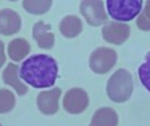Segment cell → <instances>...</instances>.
Returning a JSON list of instances; mask_svg holds the SVG:
<instances>
[{
	"mask_svg": "<svg viewBox=\"0 0 150 126\" xmlns=\"http://www.w3.org/2000/svg\"><path fill=\"white\" fill-rule=\"evenodd\" d=\"M18 76L25 84L33 88H50L58 77V63L46 54L32 55L25 59L18 68Z\"/></svg>",
	"mask_w": 150,
	"mask_h": 126,
	"instance_id": "6da1fadb",
	"label": "cell"
},
{
	"mask_svg": "<svg viewBox=\"0 0 150 126\" xmlns=\"http://www.w3.org/2000/svg\"><path fill=\"white\" fill-rule=\"evenodd\" d=\"M133 89H134V83L133 77L128 70L119 68L112 74V76L107 82V96L111 101L117 104L127 103L132 97Z\"/></svg>",
	"mask_w": 150,
	"mask_h": 126,
	"instance_id": "7a4b0ae2",
	"label": "cell"
},
{
	"mask_svg": "<svg viewBox=\"0 0 150 126\" xmlns=\"http://www.w3.org/2000/svg\"><path fill=\"white\" fill-rule=\"evenodd\" d=\"M107 15H109L116 23L127 24L133 18L138 17L144 3L141 0H108Z\"/></svg>",
	"mask_w": 150,
	"mask_h": 126,
	"instance_id": "3957f363",
	"label": "cell"
},
{
	"mask_svg": "<svg viewBox=\"0 0 150 126\" xmlns=\"http://www.w3.org/2000/svg\"><path fill=\"white\" fill-rule=\"evenodd\" d=\"M117 62V53L111 47L100 46L95 49L90 55V68L98 75H104L109 72Z\"/></svg>",
	"mask_w": 150,
	"mask_h": 126,
	"instance_id": "277c9868",
	"label": "cell"
},
{
	"mask_svg": "<svg viewBox=\"0 0 150 126\" xmlns=\"http://www.w3.org/2000/svg\"><path fill=\"white\" fill-rule=\"evenodd\" d=\"M79 11L88 25L100 26L107 24L108 15L101 0H83L79 5Z\"/></svg>",
	"mask_w": 150,
	"mask_h": 126,
	"instance_id": "5b68a950",
	"label": "cell"
},
{
	"mask_svg": "<svg viewBox=\"0 0 150 126\" xmlns=\"http://www.w3.org/2000/svg\"><path fill=\"white\" fill-rule=\"evenodd\" d=\"M62 105H63V109L70 114L83 113L88 108V105H90L88 93L83 88H79V87L71 88L63 96Z\"/></svg>",
	"mask_w": 150,
	"mask_h": 126,
	"instance_id": "8992f818",
	"label": "cell"
},
{
	"mask_svg": "<svg viewBox=\"0 0 150 126\" xmlns=\"http://www.w3.org/2000/svg\"><path fill=\"white\" fill-rule=\"evenodd\" d=\"M62 95L61 88L54 87L47 91H42L37 96V109L45 116H53L59 109V99Z\"/></svg>",
	"mask_w": 150,
	"mask_h": 126,
	"instance_id": "52a82bcc",
	"label": "cell"
},
{
	"mask_svg": "<svg viewBox=\"0 0 150 126\" xmlns=\"http://www.w3.org/2000/svg\"><path fill=\"white\" fill-rule=\"evenodd\" d=\"M130 32L132 30H130V26L128 24L109 21L101 29V36H103L104 41L112 45H122L129 38Z\"/></svg>",
	"mask_w": 150,
	"mask_h": 126,
	"instance_id": "ba28073f",
	"label": "cell"
},
{
	"mask_svg": "<svg viewBox=\"0 0 150 126\" xmlns=\"http://www.w3.org/2000/svg\"><path fill=\"white\" fill-rule=\"evenodd\" d=\"M32 34H33V38L37 42V46L40 49L50 50L54 47L55 36L52 32V25L50 24H46L45 21H37L33 25Z\"/></svg>",
	"mask_w": 150,
	"mask_h": 126,
	"instance_id": "9c48e42d",
	"label": "cell"
},
{
	"mask_svg": "<svg viewBox=\"0 0 150 126\" xmlns=\"http://www.w3.org/2000/svg\"><path fill=\"white\" fill-rule=\"evenodd\" d=\"M23 21L16 11L11 8H4L0 11V34L12 36L20 32Z\"/></svg>",
	"mask_w": 150,
	"mask_h": 126,
	"instance_id": "30bf717a",
	"label": "cell"
},
{
	"mask_svg": "<svg viewBox=\"0 0 150 126\" xmlns=\"http://www.w3.org/2000/svg\"><path fill=\"white\" fill-rule=\"evenodd\" d=\"M3 82L4 84L12 87L17 92V95L24 96L28 93V85L20 80L18 76V66L15 63H8L3 71Z\"/></svg>",
	"mask_w": 150,
	"mask_h": 126,
	"instance_id": "8fae6325",
	"label": "cell"
},
{
	"mask_svg": "<svg viewBox=\"0 0 150 126\" xmlns=\"http://www.w3.org/2000/svg\"><path fill=\"white\" fill-rule=\"evenodd\" d=\"M90 126H119V114L109 106L99 108L93 113Z\"/></svg>",
	"mask_w": 150,
	"mask_h": 126,
	"instance_id": "7c38bea8",
	"label": "cell"
},
{
	"mask_svg": "<svg viewBox=\"0 0 150 126\" xmlns=\"http://www.w3.org/2000/svg\"><path fill=\"white\" fill-rule=\"evenodd\" d=\"M59 32L65 38H76L83 32V23L78 16L67 15L61 20Z\"/></svg>",
	"mask_w": 150,
	"mask_h": 126,
	"instance_id": "4fadbf2b",
	"label": "cell"
},
{
	"mask_svg": "<svg viewBox=\"0 0 150 126\" xmlns=\"http://www.w3.org/2000/svg\"><path fill=\"white\" fill-rule=\"evenodd\" d=\"M30 53V44L25 38H15L8 45V55L13 62H21Z\"/></svg>",
	"mask_w": 150,
	"mask_h": 126,
	"instance_id": "5bb4252c",
	"label": "cell"
},
{
	"mask_svg": "<svg viewBox=\"0 0 150 126\" xmlns=\"http://www.w3.org/2000/svg\"><path fill=\"white\" fill-rule=\"evenodd\" d=\"M23 8L32 15H45L52 8V0H24Z\"/></svg>",
	"mask_w": 150,
	"mask_h": 126,
	"instance_id": "9a60e30c",
	"label": "cell"
},
{
	"mask_svg": "<svg viewBox=\"0 0 150 126\" xmlns=\"http://www.w3.org/2000/svg\"><path fill=\"white\" fill-rule=\"evenodd\" d=\"M16 105V97L12 91L0 88V114L9 113Z\"/></svg>",
	"mask_w": 150,
	"mask_h": 126,
	"instance_id": "2e32d148",
	"label": "cell"
},
{
	"mask_svg": "<svg viewBox=\"0 0 150 126\" xmlns=\"http://www.w3.org/2000/svg\"><path fill=\"white\" fill-rule=\"evenodd\" d=\"M138 77L141 84L150 92V50L146 53L144 63L138 67Z\"/></svg>",
	"mask_w": 150,
	"mask_h": 126,
	"instance_id": "e0dca14e",
	"label": "cell"
},
{
	"mask_svg": "<svg viewBox=\"0 0 150 126\" xmlns=\"http://www.w3.org/2000/svg\"><path fill=\"white\" fill-rule=\"evenodd\" d=\"M136 24H137V28L141 29V30H144V32H149L150 30V18L146 17L144 12L138 15Z\"/></svg>",
	"mask_w": 150,
	"mask_h": 126,
	"instance_id": "ac0fdd59",
	"label": "cell"
},
{
	"mask_svg": "<svg viewBox=\"0 0 150 126\" xmlns=\"http://www.w3.org/2000/svg\"><path fill=\"white\" fill-rule=\"evenodd\" d=\"M5 59H7V57H5L4 51V44H3V41H0V68L5 64Z\"/></svg>",
	"mask_w": 150,
	"mask_h": 126,
	"instance_id": "d6986e66",
	"label": "cell"
},
{
	"mask_svg": "<svg viewBox=\"0 0 150 126\" xmlns=\"http://www.w3.org/2000/svg\"><path fill=\"white\" fill-rule=\"evenodd\" d=\"M144 13H145V16L148 18H150V0L145 3V7H144Z\"/></svg>",
	"mask_w": 150,
	"mask_h": 126,
	"instance_id": "ffe728a7",
	"label": "cell"
},
{
	"mask_svg": "<svg viewBox=\"0 0 150 126\" xmlns=\"http://www.w3.org/2000/svg\"><path fill=\"white\" fill-rule=\"evenodd\" d=\"M0 126H3V125H1V124H0Z\"/></svg>",
	"mask_w": 150,
	"mask_h": 126,
	"instance_id": "44dd1931",
	"label": "cell"
}]
</instances>
